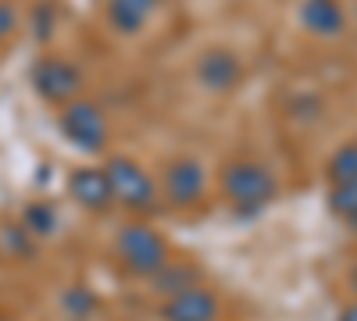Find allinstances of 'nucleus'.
I'll return each mask as SVG.
<instances>
[{"label":"nucleus","mask_w":357,"mask_h":321,"mask_svg":"<svg viewBox=\"0 0 357 321\" xmlns=\"http://www.w3.org/2000/svg\"><path fill=\"white\" fill-rule=\"evenodd\" d=\"M222 186H225V196L236 203V211L243 214H254L275 200V179L261 164H243V161L229 164L222 175Z\"/></svg>","instance_id":"f257e3e1"},{"label":"nucleus","mask_w":357,"mask_h":321,"mask_svg":"<svg viewBox=\"0 0 357 321\" xmlns=\"http://www.w3.org/2000/svg\"><path fill=\"white\" fill-rule=\"evenodd\" d=\"M118 253H122V260L136 275H158L165 268L168 246L154 228L129 225V228H122V236H118Z\"/></svg>","instance_id":"f03ea898"},{"label":"nucleus","mask_w":357,"mask_h":321,"mask_svg":"<svg viewBox=\"0 0 357 321\" xmlns=\"http://www.w3.org/2000/svg\"><path fill=\"white\" fill-rule=\"evenodd\" d=\"M107 182H111V193L129 203V208L136 211H151L154 203H158V189L151 182V175H146L136 161H126V157H114L107 168Z\"/></svg>","instance_id":"7ed1b4c3"},{"label":"nucleus","mask_w":357,"mask_h":321,"mask_svg":"<svg viewBox=\"0 0 357 321\" xmlns=\"http://www.w3.org/2000/svg\"><path fill=\"white\" fill-rule=\"evenodd\" d=\"M61 129L79 150H100L107 143V122L97 104L89 100H72L61 114Z\"/></svg>","instance_id":"20e7f679"},{"label":"nucleus","mask_w":357,"mask_h":321,"mask_svg":"<svg viewBox=\"0 0 357 321\" xmlns=\"http://www.w3.org/2000/svg\"><path fill=\"white\" fill-rule=\"evenodd\" d=\"M33 86H36V93L43 100L65 104V100H72L79 93L82 75H79V68H72L68 61H61V57H47V61H40L33 68Z\"/></svg>","instance_id":"39448f33"},{"label":"nucleus","mask_w":357,"mask_h":321,"mask_svg":"<svg viewBox=\"0 0 357 321\" xmlns=\"http://www.w3.org/2000/svg\"><path fill=\"white\" fill-rule=\"evenodd\" d=\"M197 75H200V82L207 86V90L225 93V90H232V86L243 79V65H240V57H236L232 50H222L218 47V50H207L200 57Z\"/></svg>","instance_id":"423d86ee"},{"label":"nucleus","mask_w":357,"mask_h":321,"mask_svg":"<svg viewBox=\"0 0 357 321\" xmlns=\"http://www.w3.org/2000/svg\"><path fill=\"white\" fill-rule=\"evenodd\" d=\"M165 321H215L218 314V300L215 293H207L200 285H190L183 293H175L168 304H165Z\"/></svg>","instance_id":"0eeeda50"},{"label":"nucleus","mask_w":357,"mask_h":321,"mask_svg":"<svg viewBox=\"0 0 357 321\" xmlns=\"http://www.w3.org/2000/svg\"><path fill=\"white\" fill-rule=\"evenodd\" d=\"M204 168L197 161H175L168 164L165 171V193L172 203H178V208H186V203H197L200 193H204Z\"/></svg>","instance_id":"6e6552de"},{"label":"nucleus","mask_w":357,"mask_h":321,"mask_svg":"<svg viewBox=\"0 0 357 321\" xmlns=\"http://www.w3.org/2000/svg\"><path fill=\"white\" fill-rule=\"evenodd\" d=\"M68 189H72V196L82 203V208H89V211H104V208H111V200H114L104 168H79V171H72Z\"/></svg>","instance_id":"1a4fd4ad"},{"label":"nucleus","mask_w":357,"mask_h":321,"mask_svg":"<svg viewBox=\"0 0 357 321\" xmlns=\"http://www.w3.org/2000/svg\"><path fill=\"white\" fill-rule=\"evenodd\" d=\"M301 25L314 36H340L343 33V8L340 0H301Z\"/></svg>","instance_id":"9d476101"},{"label":"nucleus","mask_w":357,"mask_h":321,"mask_svg":"<svg viewBox=\"0 0 357 321\" xmlns=\"http://www.w3.org/2000/svg\"><path fill=\"white\" fill-rule=\"evenodd\" d=\"M154 11H158V0H111L107 4V18L118 33H139Z\"/></svg>","instance_id":"9b49d317"},{"label":"nucleus","mask_w":357,"mask_h":321,"mask_svg":"<svg viewBox=\"0 0 357 321\" xmlns=\"http://www.w3.org/2000/svg\"><path fill=\"white\" fill-rule=\"evenodd\" d=\"M329 179L333 186H347L357 182V143H347L329 157Z\"/></svg>","instance_id":"f8f14e48"},{"label":"nucleus","mask_w":357,"mask_h":321,"mask_svg":"<svg viewBox=\"0 0 357 321\" xmlns=\"http://www.w3.org/2000/svg\"><path fill=\"white\" fill-rule=\"evenodd\" d=\"M329 208H333L336 218H343L350 228H357V182L333 186V193H329Z\"/></svg>","instance_id":"ddd939ff"},{"label":"nucleus","mask_w":357,"mask_h":321,"mask_svg":"<svg viewBox=\"0 0 357 321\" xmlns=\"http://www.w3.org/2000/svg\"><path fill=\"white\" fill-rule=\"evenodd\" d=\"M183 279H190V272L186 268H172V272H158L154 275V285L158 289H175V293H183V289H190V282H183Z\"/></svg>","instance_id":"4468645a"},{"label":"nucleus","mask_w":357,"mask_h":321,"mask_svg":"<svg viewBox=\"0 0 357 321\" xmlns=\"http://www.w3.org/2000/svg\"><path fill=\"white\" fill-rule=\"evenodd\" d=\"M25 221H29V228L33 232H50L54 228V214H50V208H29V214H25Z\"/></svg>","instance_id":"2eb2a0df"},{"label":"nucleus","mask_w":357,"mask_h":321,"mask_svg":"<svg viewBox=\"0 0 357 321\" xmlns=\"http://www.w3.org/2000/svg\"><path fill=\"white\" fill-rule=\"evenodd\" d=\"M68 307L75 311V318H86L89 311H93V297H89L86 289H72V293H68ZM72 311H68V314H72Z\"/></svg>","instance_id":"dca6fc26"},{"label":"nucleus","mask_w":357,"mask_h":321,"mask_svg":"<svg viewBox=\"0 0 357 321\" xmlns=\"http://www.w3.org/2000/svg\"><path fill=\"white\" fill-rule=\"evenodd\" d=\"M15 25H18V18H15V8H11V4H0V40H8Z\"/></svg>","instance_id":"f3484780"},{"label":"nucleus","mask_w":357,"mask_h":321,"mask_svg":"<svg viewBox=\"0 0 357 321\" xmlns=\"http://www.w3.org/2000/svg\"><path fill=\"white\" fill-rule=\"evenodd\" d=\"M36 22H40V25H36V33L47 36V33H50V8H47V11H36Z\"/></svg>","instance_id":"a211bd4d"},{"label":"nucleus","mask_w":357,"mask_h":321,"mask_svg":"<svg viewBox=\"0 0 357 321\" xmlns=\"http://www.w3.org/2000/svg\"><path fill=\"white\" fill-rule=\"evenodd\" d=\"M340 321H357V304H350L347 311H343V318Z\"/></svg>","instance_id":"6ab92c4d"},{"label":"nucleus","mask_w":357,"mask_h":321,"mask_svg":"<svg viewBox=\"0 0 357 321\" xmlns=\"http://www.w3.org/2000/svg\"><path fill=\"white\" fill-rule=\"evenodd\" d=\"M350 279H354V289H357V268H354V275H350Z\"/></svg>","instance_id":"aec40b11"}]
</instances>
